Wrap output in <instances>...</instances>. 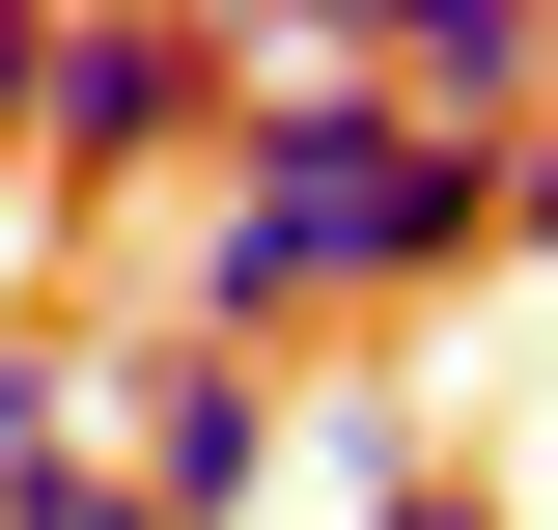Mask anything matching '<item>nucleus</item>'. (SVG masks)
Masks as SVG:
<instances>
[{
    "label": "nucleus",
    "mask_w": 558,
    "mask_h": 530,
    "mask_svg": "<svg viewBox=\"0 0 558 530\" xmlns=\"http://www.w3.org/2000/svg\"><path fill=\"white\" fill-rule=\"evenodd\" d=\"M475 196H502V140L391 112L336 28H252V112H223V168H196L168 335L252 363V335H336V308H447V279H475Z\"/></svg>",
    "instance_id": "nucleus-1"
},
{
    "label": "nucleus",
    "mask_w": 558,
    "mask_h": 530,
    "mask_svg": "<svg viewBox=\"0 0 558 530\" xmlns=\"http://www.w3.org/2000/svg\"><path fill=\"white\" fill-rule=\"evenodd\" d=\"M223 112H252V28H57V0H28L0 168H28V196H140V168H223Z\"/></svg>",
    "instance_id": "nucleus-2"
},
{
    "label": "nucleus",
    "mask_w": 558,
    "mask_h": 530,
    "mask_svg": "<svg viewBox=\"0 0 558 530\" xmlns=\"http://www.w3.org/2000/svg\"><path fill=\"white\" fill-rule=\"evenodd\" d=\"M84 419H112V335L84 308H0V474H84Z\"/></svg>",
    "instance_id": "nucleus-3"
},
{
    "label": "nucleus",
    "mask_w": 558,
    "mask_h": 530,
    "mask_svg": "<svg viewBox=\"0 0 558 530\" xmlns=\"http://www.w3.org/2000/svg\"><path fill=\"white\" fill-rule=\"evenodd\" d=\"M475 252H558V140H502V196H475Z\"/></svg>",
    "instance_id": "nucleus-4"
},
{
    "label": "nucleus",
    "mask_w": 558,
    "mask_h": 530,
    "mask_svg": "<svg viewBox=\"0 0 558 530\" xmlns=\"http://www.w3.org/2000/svg\"><path fill=\"white\" fill-rule=\"evenodd\" d=\"M0 530H140V503H112V474H0Z\"/></svg>",
    "instance_id": "nucleus-5"
},
{
    "label": "nucleus",
    "mask_w": 558,
    "mask_h": 530,
    "mask_svg": "<svg viewBox=\"0 0 558 530\" xmlns=\"http://www.w3.org/2000/svg\"><path fill=\"white\" fill-rule=\"evenodd\" d=\"M336 530H502V503H475V474H391V503H336Z\"/></svg>",
    "instance_id": "nucleus-6"
}]
</instances>
